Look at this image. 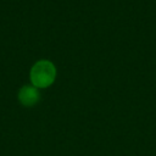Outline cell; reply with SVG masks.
Instances as JSON below:
<instances>
[{"label":"cell","instance_id":"obj_1","mask_svg":"<svg viewBox=\"0 0 156 156\" xmlns=\"http://www.w3.org/2000/svg\"><path fill=\"white\" fill-rule=\"evenodd\" d=\"M29 78H30L32 85H34L35 88L38 89L48 88L55 82L56 67L51 61L40 60L32 66Z\"/></svg>","mask_w":156,"mask_h":156},{"label":"cell","instance_id":"obj_2","mask_svg":"<svg viewBox=\"0 0 156 156\" xmlns=\"http://www.w3.org/2000/svg\"><path fill=\"white\" fill-rule=\"evenodd\" d=\"M18 100L23 106H34L40 100V93L34 85H23L18 91Z\"/></svg>","mask_w":156,"mask_h":156}]
</instances>
